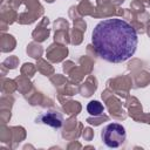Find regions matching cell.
Masks as SVG:
<instances>
[{
    "instance_id": "cell-1",
    "label": "cell",
    "mask_w": 150,
    "mask_h": 150,
    "mask_svg": "<svg viewBox=\"0 0 150 150\" xmlns=\"http://www.w3.org/2000/svg\"><path fill=\"white\" fill-rule=\"evenodd\" d=\"M91 43L96 54L111 63L129 60L136 52L138 36L136 29L123 19L100 21L91 34Z\"/></svg>"
},
{
    "instance_id": "cell-3",
    "label": "cell",
    "mask_w": 150,
    "mask_h": 150,
    "mask_svg": "<svg viewBox=\"0 0 150 150\" xmlns=\"http://www.w3.org/2000/svg\"><path fill=\"white\" fill-rule=\"evenodd\" d=\"M38 120L41 123L47 124V125H49L52 128H56V129L61 128L62 124H63V117L57 111H46V112L41 114L38 117Z\"/></svg>"
},
{
    "instance_id": "cell-2",
    "label": "cell",
    "mask_w": 150,
    "mask_h": 150,
    "mask_svg": "<svg viewBox=\"0 0 150 150\" xmlns=\"http://www.w3.org/2000/svg\"><path fill=\"white\" fill-rule=\"evenodd\" d=\"M103 143L109 148H118L121 146L127 137L125 129L120 123H110L105 125L101 134Z\"/></svg>"
},
{
    "instance_id": "cell-4",
    "label": "cell",
    "mask_w": 150,
    "mask_h": 150,
    "mask_svg": "<svg viewBox=\"0 0 150 150\" xmlns=\"http://www.w3.org/2000/svg\"><path fill=\"white\" fill-rule=\"evenodd\" d=\"M103 110H104L103 109V105L98 101H90L87 104V111L91 116H100V115H102Z\"/></svg>"
}]
</instances>
